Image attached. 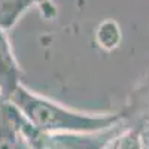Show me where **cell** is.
I'll return each mask as SVG.
<instances>
[{
	"label": "cell",
	"mask_w": 149,
	"mask_h": 149,
	"mask_svg": "<svg viewBox=\"0 0 149 149\" xmlns=\"http://www.w3.org/2000/svg\"><path fill=\"white\" fill-rule=\"evenodd\" d=\"M9 102L34 128L43 133H88L109 128L122 121V115H88L70 110L55 102L34 94L22 84Z\"/></svg>",
	"instance_id": "cell-1"
},
{
	"label": "cell",
	"mask_w": 149,
	"mask_h": 149,
	"mask_svg": "<svg viewBox=\"0 0 149 149\" xmlns=\"http://www.w3.org/2000/svg\"><path fill=\"white\" fill-rule=\"evenodd\" d=\"M3 102V98H2V95H0V103H2Z\"/></svg>",
	"instance_id": "cell-6"
},
{
	"label": "cell",
	"mask_w": 149,
	"mask_h": 149,
	"mask_svg": "<svg viewBox=\"0 0 149 149\" xmlns=\"http://www.w3.org/2000/svg\"><path fill=\"white\" fill-rule=\"evenodd\" d=\"M40 2L43 0H0V27L12 29L24 12Z\"/></svg>",
	"instance_id": "cell-4"
},
{
	"label": "cell",
	"mask_w": 149,
	"mask_h": 149,
	"mask_svg": "<svg viewBox=\"0 0 149 149\" xmlns=\"http://www.w3.org/2000/svg\"><path fill=\"white\" fill-rule=\"evenodd\" d=\"M0 149H34L21 133L14 107L6 100L0 103Z\"/></svg>",
	"instance_id": "cell-3"
},
{
	"label": "cell",
	"mask_w": 149,
	"mask_h": 149,
	"mask_svg": "<svg viewBox=\"0 0 149 149\" xmlns=\"http://www.w3.org/2000/svg\"><path fill=\"white\" fill-rule=\"evenodd\" d=\"M104 149H143L142 134L137 128H122Z\"/></svg>",
	"instance_id": "cell-5"
},
{
	"label": "cell",
	"mask_w": 149,
	"mask_h": 149,
	"mask_svg": "<svg viewBox=\"0 0 149 149\" xmlns=\"http://www.w3.org/2000/svg\"><path fill=\"white\" fill-rule=\"evenodd\" d=\"M21 69L8 40L6 30L0 27V95L3 100H8L21 85Z\"/></svg>",
	"instance_id": "cell-2"
}]
</instances>
